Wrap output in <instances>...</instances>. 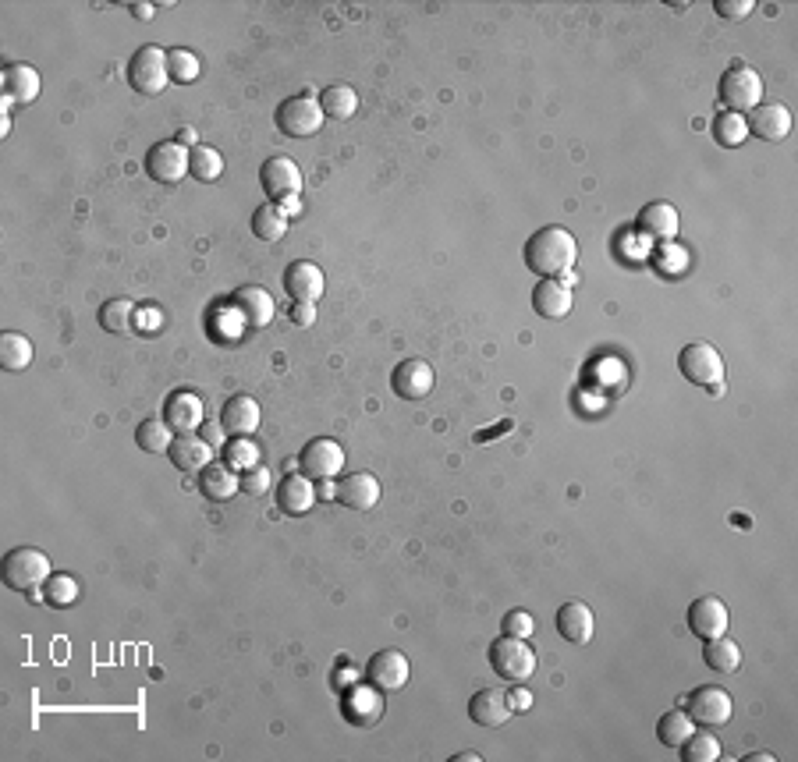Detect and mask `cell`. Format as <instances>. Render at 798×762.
<instances>
[{
	"instance_id": "obj_28",
	"label": "cell",
	"mask_w": 798,
	"mask_h": 762,
	"mask_svg": "<svg viewBox=\"0 0 798 762\" xmlns=\"http://www.w3.org/2000/svg\"><path fill=\"white\" fill-rule=\"evenodd\" d=\"M0 86H4V96L15 103H32L40 96V71L32 64H8L4 75H0Z\"/></svg>"
},
{
	"instance_id": "obj_47",
	"label": "cell",
	"mask_w": 798,
	"mask_h": 762,
	"mask_svg": "<svg viewBox=\"0 0 798 762\" xmlns=\"http://www.w3.org/2000/svg\"><path fill=\"white\" fill-rule=\"evenodd\" d=\"M660 259H664V270L667 273H681V270H685V263H689L685 249H678V245H671V242H664V249H660Z\"/></svg>"
},
{
	"instance_id": "obj_16",
	"label": "cell",
	"mask_w": 798,
	"mask_h": 762,
	"mask_svg": "<svg viewBox=\"0 0 798 762\" xmlns=\"http://www.w3.org/2000/svg\"><path fill=\"white\" fill-rule=\"evenodd\" d=\"M369 685H376L380 692H398L408 681V656L398 649H380V653L369 660L366 667Z\"/></svg>"
},
{
	"instance_id": "obj_38",
	"label": "cell",
	"mask_w": 798,
	"mask_h": 762,
	"mask_svg": "<svg viewBox=\"0 0 798 762\" xmlns=\"http://www.w3.org/2000/svg\"><path fill=\"white\" fill-rule=\"evenodd\" d=\"M713 139H717L720 146H742V142L749 139V125H745V117L731 114V110H724L720 117H713Z\"/></svg>"
},
{
	"instance_id": "obj_25",
	"label": "cell",
	"mask_w": 798,
	"mask_h": 762,
	"mask_svg": "<svg viewBox=\"0 0 798 762\" xmlns=\"http://www.w3.org/2000/svg\"><path fill=\"white\" fill-rule=\"evenodd\" d=\"M316 504V486L309 475L295 472V475H284V483L277 486V507L284 514H306L309 507Z\"/></svg>"
},
{
	"instance_id": "obj_37",
	"label": "cell",
	"mask_w": 798,
	"mask_h": 762,
	"mask_svg": "<svg viewBox=\"0 0 798 762\" xmlns=\"http://www.w3.org/2000/svg\"><path fill=\"white\" fill-rule=\"evenodd\" d=\"M188 174L196 181H217L224 174V156L213 146H196L188 156Z\"/></svg>"
},
{
	"instance_id": "obj_53",
	"label": "cell",
	"mask_w": 798,
	"mask_h": 762,
	"mask_svg": "<svg viewBox=\"0 0 798 762\" xmlns=\"http://www.w3.org/2000/svg\"><path fill=\"white\" fill-rule=\"evenodd\" d=\"M479 759H483L479 752H462V755H454L451 762H479Z\"/></svg>"
},
{
	"instance_id": "obj_6",
	"label": "cell",
	"mask_w": 798,
	"mask_h": 762,
	"mask_svg": "<svg viewBox=\"0 0 798 762\" xmlns=\"http://www.w3.org/2000/svg\"><path fill=\"white\" fill-rule=\"evenodd\" d=\"M128 82L135 93L157 96L171 82V64H167V50L160 47H139L128 61Z\"/></svg>"
},
{
	"instance_id": "obj_40",
	"label": "cell",
	"mask_w": 798,
	"mask_h": 762,
	"mask_svg": "<svg viewBox=\"0 0 798 762\" xmlns=\"http://www.w3.org/2000/svg\"><path fill=\"white\" fill-rule=\"evenodd\" d=\"M167 64H171V78L174 82H181V86H188V82H196L199 71H203V64H199V57L192 54V50L178 47L167 54Z\"/></svg>"
},
{
	"instance_id": "obj_50",
	"label": "cell",
	"mask_w": 798,
	"mask_h": 762,
	"mask_svg": "<svg viewBox=\"0 0 798 762\" xmlns=\"http://www.w3.org/2000/svg\"><path fill=\"white\" fill-rule=\"evenodd\" d=\"M277 210L284 213V217H302V199H298V195H288V199H281V203H277Z\"/></svg>"
},
{
	"instance_id": "obj_35",
	"label": "cell",
	"mask_w": 798,
	"mask_h": 762,
	"mask_svg": "<svg viewBox=\"0 0 798 762\" xmlns=\"http://www.w3.org/2000/svg\"><path fill=\"white\" fill-rule=\"evenodd\" d=\"M252 234H256L259 242H281L284 234H288V217L277 206H259L252 213Z\"/></svg>"
},
{
	"instance_id": "obj_51",
	"label": "cell",
	"mask_w": 798,
	"mask_h": 762,
	"mask_svg": "<svg viewBox=\"0 0 798 762\" xmlns=\"http://www.w3.org/2000/svg\"><path fill=\"white\" fill-rule=\"evenodd\" d=\"M316 500H337L334 479H316Z\"/></svg>"
},
{
	"instance_id": "obj_41",
	"label": "cell",
	"mask_w": 798,
	"mask_h": 762,
	"mask_svg": "<svg viewBox=\"0 0 798 762\" xmlns=\"http://www.w3.org/2000/svg\"><path fill=\"white\" fill-rule=\"evenodd\" d=\"M224 458H227V465L235 468V472H238V468H242V472H249V468L259 465V444H256V440H249V436H238V440H231V444H227Z\"/></svg>"
},
{
	"instance_id": "obj_52",
	"label": "cell",
	"mask_w": 798,
	"mask_h": 762,
	"mask_svg": "<svg viewBox=\"0 0 798 762\" xmlns=\"http://www.w3.org/2000/svg\"><path fill=\"white\" fill-rule=\"evenodd\" d=\"M132 11H135V18H153V8H149V4H132Z\"/></svg>"
},
{
	"instance_id": "obj_56",
	"label": "cell",
	"mask_w": 798,
	"mask_h": 762,
	"mask_svg": "<svg viewBox=\"0 0 798 762\" xmlns=\"http://www.w3.org/2000/svg\"><path fill=\"white\" fill-rule=\"evenodd\" d=\"M749 762H774V755H770V752H756V755H749Z\"/></svg>"
},
{
	"instance_id": "obj_21",
	"label": "cell",
	"mask_w": 798,
	"mask_h": 762,
	"mask_svg": "<svg viewBox=\"0 0 798 762\" xmlns=\"http://www.w3.org/2000/svg\"><path fill=\"white\" fill-rule=\"evenodd\" d=\"M557 631H561V638H568L572 646H586L596 631L593 610H589L586 603H579V599L564 603V607L557 610Z\"/></svg>"
},
{
	"instance_id": "obj_31",
	"label": "cell",
	"mask_w": 798,
	"mask_h": 762,
	"mask_svg": "<svg viewBox=\"0 0 798 762\" xmlns=\"http://www.w3.org/2000/svg\"><path fill=\"white\" fill-rule=\"evenodd\" d=\"M135 309L139 305L128 302V298H107L100 305V327L107 334H128V330H135Z\"/></svg>"
},
{
	"instance_id": "obj_15",
	"label": "cell",
	"mask_w": 798,
	"mask_h": 762,
	"mask_svg": "<svg viewBox=\"0 0 798 762\" xmlns=\"http://www.w3.org/2000/svg\"><path fill=\"white\" fill-rule=\"evenodd\" d=\"M323 288H327L323 270L316 263H309V259H298V263H291L288 273H284V291H288L295 302L316 305L323 298Z\"/></svg>"
},
{
	"instance_id": "obj_30",
	"label": "cell",
	"mask_w": 798,
	"mask_h": 762,
	"mask_svg": "<svg viewBox=\"0 0 798 762\" xmlns=\"http://www.w3.org/2000/svg\"><path fill=\"white\" fill-rule=\"evenodd\" d=\"M703 660L710 670H717V674H735L738 667H742V649H738L735 638H710L703 646Z\"/></svg>"
},
{
	"instance_id": "obj_3",
	"label": "cell",
	"mask_w": 798,
	"mask_h": 762,
	"mask_svg": "<svg viewBox=\"0 0 798 762\" xmlns=\"http://www.w3.org/2000/svg\"><path fill=\"white\" fill-rule=\"evenodd\" d=\"M50 582V557L36 546H18L4 557V585L15 592H36Z\"/></svg>"
},
{
	"instance_id": "obj_39",
	"label": "cell",
	"mask_w": 798,
	"mask_h": 762,
	"mask_svg": "<svg viewBox=\"0 0 798 762\" xmlns=\"http://www.w3.org/2000/svg\"><path fill=\"white\" fill-rule=\"evenodd\" d=\"M681 748H685L681 755H685L689 762H713V759H720V741L713 738V734L706 731V727H703V731H692V738L685 741Z\"/></svg>"
},
{
	"instance_id": "obj_5",
	"label": "cell",
	"mask_w": 798,
	"mask_h": 762,
	"mask_svg": "<svg viewBox=\"0 0 798 762\" xmlns=\"http://www.w3.org/2000/svg\"><path fill=\"white\" fill-rule=\"evenodd\" d=\"M720 103L731 110V114H749L752 107H759V100H763V78H759L756 68H749V64H735L731 71H724V78H720Z\"/></svg>"
},
{
	"instance_id": "obj_17",
	"label": "cell",
	"mask_w": 798,
	"mask_h": 762,
	"mask_svg": "<svg viewBox=\"0 0 798 762\" xmlns=\"http://www.w3.org/2000/svg\"><path fill=\"white\" fill-rule=\"evenodd\" d=\"M231 302H235V312L242 316L245 327H270L277 316V305L274 298L266 295L263 288H256V284H245V288H238L235 295H231Z\"/></svg>"
},
{
	"instance_id": "obj_8",
	"label": "cell",
	"mask_w": 798,
	"mask_h": 762,
	"mask_svg": "<svg viewBox=\"0 0 798 762\" xmlns=\"http://www.w3.org/2000/svg\"><path fill=\"white\" fill-rule=\"evenodd\" d=\"M685 713L692 716V724H696V727H706V731H713V727L731 724L735 702H731V695L724 692V688L703 685V688H696V692L689 695V706H685Z\"/></svg>"
},
{
	"instance_id": "obj_19",
	"label": "cell",
	"mask_w": 798,
	"mask_h": 762,
	"mask_svg": "<svg viewBox=\"0 0 798 762\" xmlns=\"http://www.w3.org/2000/svg\"><path fill=\"white\" fill-rule=\"evenodd\" d=\"M220 426L231 436H252L259 429V401L249 394L227 397L224 412H220Z\"/></svg>"
},
{
	"instance_id": "obj_20",
	"label": "cell",
	"mask_w": 798,
	"mask_h": 762,
	"mask_svg": "<svg viewBox=\"0 0 798 762\" xmlns=\"http://www.w3.org/2000/svg\"><path fill=\"white\" fill-rule=\"evenodd\" d=\"M469 716H472V724H479V727H504L511 720L508 692H501V688H483V692H476L469 702Z\"/></svg>"
},
{
	"instance_id": "obj_23",
	"label": "cell",
	"mask_w": 798,
	"mask_h": 762,
	"mask_svg": "<svg viewBox=\"0 0 798 762\" xmlns=\"http://www.w3.org/2000/svg\"><path fill=\"white\" fill-rule=\"evenodd\" d=\"M167 454H171L174 468H181V472H203L213 461V444H206L203 436L196 433H178Z\"/></svg>"
},
{
	"instance_id": "obj_4",
	"label": "cell",
	"mask_w": 798,
	"mask_h": 762,
	"mask_svg": "<svg viewBox=\"0 0 798 762\" xmlns=\"http://www.w3.org/2000/svg\"><path fill=\"white\" fill-rule=\"evenodd\" d=\"M486 656H490L493 674L504 677V681H511V685L529 681L532 670H536V653H532V646L525 642V638H515V635L493 638L490 653Z\"/></svg>"
},
{
	"instance_id": "obj_26",
	"label": "cell",
	"mask_w": 798,
	"mask_h": 762,
	"mask_svg": "<svg viewBox=\"0 0 798 762\" xmlns=\"http://www.w3.org/2000/svg\"><path fill=\"white\" fill-rule=\"evenodd\" d=\"M242 490V479L235 475V468L227 465H217V461H210V465L199 472V493L210 500H217V504H224V500H231L235 493Z\"/></svg>"
},
{
	"instance_id": "obj_45",
	"label": "cell",
	"mask_w": 798,
	"mask_h": 762,
	"mask_svg": "<svg viewBox=\"0 0 798 762\" xmlns=\"http://www.w3.org/2000/svg\"><path fill=\"white\" fill-rule=\"evenodd\" d=\"M713 11H717L720 18H728V22H738V18H749L752 11H756V4H752V0H717Z\"/></svg>"
},
{
	"instance_id": "obj_55",
	"label": "cell",
	"mask_w": 798,
	"mask_h": 762,
	"mask_svg": "<svg viewBox=\"0 0 798 762\" xmlns=\"http://www.w3.org/2000/svg\"><path fill=\"white\" fill-rule=\"evenodd\" d=\"M181 146H185V142H196V132H192V128H181Z\"/></svg>"
},
{
	"instance_id": "obj_24",
	"label": "cell",
	"mask_w": 798,
	"mask_h": 762,
	"mask_svg": "<svg viewBox=\"0 0 798 762\" xmlns=\"http://www.w3.org/2000/svg\"><path fill=\"white\" fill-rule=\"evenodd\" d=\"M678 227H681V217H678V210H674L671 203L642 206L639 231L646 234V238H653V242H671V238H678Z\"/></svg>"
},
{
	"instance_id": "obj_33",
	"label": "cell",
	"mask_w": 798,
	"mask_h": 762,
	"mask_svg": "<svg viewBox=\"0 0 798 762\" xmlns=\"http://www.w3.org/2000/svg\"><path fill=\"white\" fill-rule=\"evenodd\" d=\"M32 362V341L25 334H15V330H8V334L0 337V366L8 369V373H22V369H29Z\"/></svg>"
},
{
	"instance_id": "obj_48",
	"label": "cell",
	"mask_w": 798,
	"mask_h": 762,
	"mask_svg": "<svg viewBox=\"0 0 798 762\" xmlns=\"http://www.w3.org/2000/svg\"><path fill=\"white\" fill-rule=\"evenodd\" d=\"M508 706H511V713H525V709H532V692L522 685H515L508 692Z\"/></svg>"
},
{
	"instance_id": "obj_2",
	"label": "cell",
	"mask_w": 798,
	"mask_h": 762,
	"mask_svg": "<svg viewBox=\"0 0 798 762\" xmlns=\"http://www.w3.org/2000/svg\"><path fill=\"white\" fill-rule=\"evenodd\" d=\"M678 369L699 390L720 397L724 394V358L713 344H685L678 355Z\"/></svg>"
},
{
	"instance_id": "obj_18",
	"label": "cell",
	"mask_w": 798,
	"mask_h": 762,
	"mask_svg": "<svg viewBox=\"0 0 798 762\" xmlns=\"http://www.w3.org/2000/svg\"><path fill=\"white\" fill-rule=\"evenodd\" d=\"M337 500L348 504L352 511H373L380 504V483L376 475L369 472H348L341 483H337Z\"/></svg>"
},
{
	"instance_id": "obj_42",
	"label": "cell",
	"mask_w": 798,
	"mask_h": 762,
	"mask_svg": "<svg viewBox=\"0 0 798 762\" xmlns=\"http://www.w3.org/2000/svg\"><path fill=\"white\" fill-rule=\"evenodd\" d=\"M43 596H47V603H54V607H68V603L79 599V582L71 575H50V582L43 585Z\"/></svg>"
},
{
	"instance_id": "obj_14",
	"label": "cell",
	"mask_w": 798,
	"mask_h": 762,
	"mask_svg": "<svg viewBox=\"0 0 798 762\" xmlns=\"http://www.w3.org/2000/svg\"><path fill=\"white\" fill-rule=\"evenodd\" d=\"M728 624H731L728 607H724L717 596H699L689 607V628H692V635L703 638V642L728 635Z\"/></svg>"
},
{
	"instance_id": "obj_11",
	"label": "cell",
	"mask_w": 798,
	"mask_h": 762,
	"mask_svg": "<svg viewBox=\"0 0 798 762\" xmlns=\"http://www.w3.org/2000/svg\"><path fill=\"white\" fill-rule=\"evenodd\" d=\"M259 185H263V192L270 195L274 203H281L288 195L302 192V171H298V164L291 156H270V160L259 167Z\"/></svg>"
},
{
	"instance_id": "obj_22",
	"label": "cell",
	"mask_w": 798,
	"mask_h": 762,
	"mask_svg": "<svg viewBox=\"0 0 798 762\" xmlns=\"http://www.w3.org/2000/svg\"><path fill=\"white\" fill-rule=\"evenodd\" d=\"M164 415H167L164 422L174 433H196L203 426V401L196 394H188V390H178V394L167 397Z\"/></svg>"
},
{
	"instance_id": "obj_29",
	"label": "cell",
	"mask_w": 798,
	"mask_h": 762,
	"mask_svg": "<svg viewBox=\"0 0 798 762\" xmlns=\"http://www.w3.org/2000/svg\"><path fill=\"white\" fill-rule=\"evenodd\" d=\"M345 716L359 727H373L384 716V699L373 688H352L345 699Z\"/></svg>"
},
{
	"instance_id": "obj_12",
	"label": "cell",
	"mask_w": 798,
	"mask_h": 762,
	"mask_svg": "<svg viewBox=\"0 0 798 762\" xmlns=\"http://www.w3.org/2000/svg\"><path fill=\"white\" fill-rule=\"evenodd\" d=\"M745 125H749V135H756V139L781 142V139H788V132H791V110L784 107V103H774V100L759 103V107L749 110Z\"/></svg>"
},
{
	"instance_id": "obj_54",
	"label": "cell",
	"mask_w": 798,
	"mask_h": 762,
	"mask_svg": "<svg viewBox=\"0 0 798 762\" xmlns=\"http://www.w3.org/2000/svg\"><path fill=\"white\" fill-rule=\"evenodd\" d=\"M220 429H224V426H220ZM220 429H217V426H210V429H206V436H210V440H206V444H213V447L220 444Z\"/></svg>"
},
{
	"instance_id": "obj_9",
	"label": "cell",
	"mask_w": 798,
	"mask_h": 762,
	"mask_svg": "<svg viewBox=\"0 0 798 762\" xmlns=\"http://www.w3.org/2000/svg\"><path fill=\"white\" fill-rule=\"evenodd\" d=\"M298 468L309 479H337L345 472V447L330 440V436H320V440H309L298 454Z\"/></svg>"
},
{
	"instance_id": "obj_46",
	"label": "cell",
	"mask_w": 798,
	"mask_h": 762,
	"mask_svg": "<svg viewBox=\"0 0 798 762\" xmlns=\"http://www.w3.org/2000/svg\"><path fill=\"white\" fill-rule=\"evenodd\" d=\"M242 490L252 493V497H263V493L270 490V468H263V465L249 468V472H245V479H242Z\"/></svg>"
},
{
	"instance_id": "obj_34",
	"label": "cell",
	"mask_w": 798,
	"mask_h": 762,
	"mask_svg": "<svg viewBox=\"0 0 798 762\" xmlns=\"http://www.w3.org/2000/svg\"><path fill=\"white\" fill-rule=\"evenodd\" d=\"M323 117H334V121H345L359 110V93L352 86H327L320 93Z\"/></svg>"
},
{
	"instance_id": "obj_43",
	"label": "cell",
	"mask_w": 798,
	"mask_h": 762,
	"mask_svg": "<svg viewBox=\"0 0 798 762\" xmlns=\"http://www.w3.org/2000/svg\"><path fill=\"white\" fill-rule=\"evenodd\" d=\"M135 330H139V334H160V330H164V312L153 309V305L135 309Z\"/></svg>"
},
{
	"instance_id": "obj_49",
	"label": "cell",
	"mask_w": 798,
	"mask_h": 762,
	"mask_svg": "<svg viewBox=\"0 0 798 762\" xmlns=\"http://www.w3.org/2000/svg\"><path fill=\"white\" fill-rule=\"evenodd\" d=\"M291 319H295L298 327H313V323H316V305L295 302V305H291Z\"/></svg>"
},
{
	"instance_id": "obj_10",
	"label": "cell",
	"mask_w": 798,
	"mask_h": 762,
	"mask_svg": "<svg viewBox=\"0 0 798 762\" xmlns=\"http://www.w3.org/2000/svg\"><path fill=\"white\" fill-rule=\"evenodd\" d=\"M188 156H192V149H185L178 139L157 142V146L146 153V174L157 181V185H178L188 174Z\"/></svg>"
},
{
	"instance_id": "obj_36",
	"label": "cell",
	"mask_w": 798,
	"mask_h": 762,
	"mask_svg": "<svg viewBox=\"0 0 798 762\" xmlns=\"http://www.w3.org/2000/svg\"><path fill=\"white\" fill-rule=\"evenodd\" d=\"M135 444H139L142 451H149V454H167V451H171V444H174V433H171V426H167V422L146 419L139 429H135Z\"/></svg>"
},
{
	"instance_id": "obj_1",
	"label": "cell",
	"mask_w": 798,
	"mask_h": 762,
	"mask_svg": "<svg viewBox=\"0 0 798 762\" xmlns=\"http://www.w3.org/2000/svg\"><path fill=\"white\" fill-rule=\"evenodd\" d=\"M575 259H579V242L564 227H543L525 242V266L540 280H557L572 273Z\"/></svg>"
},
{
	"instance_id": "obj_7",
	"label": "cell",
	"mask_w": 798,
	"mask_h": 762,
	"mask_svg": "<svg viewBox=\"0 0 798 762\" xmlns=\"http://www.w3.org/2000/svg\"><path fill=\"white\" fill-rule=\"evenodd\" d=\"M277 128L284 135H295V139H309L323 128V107L316 93L291 96L277 107Z\"/></svg>"
},
{
	"instance_id": "obj_27",
	"label": "cell",
	"mask_w": 798,
	"mask_h": 762,
	"mask_svg": "<svg viewBox=\"0 0 798 762\" xmlns=\"http://www.w3.org/2000/svg\"><path fill=\"white\" fill-rule=\"evenodd\" d=\"M532 309L540 312L543 319H564L572 312V291L561 280H540L536 291H532Z\"/></svg>"
},
{
	"instance_id": "obj_13",
	"label": "cell",
	"mask_w": 798,
	"mask_h": 762,
	"mask_svg": "<svg viewBox=\"0 0 798 762\" xmlns=\"http://www.w3.org/2000/svg\"><path fill=\"white\" fill-rule=\"evenodd\" d=\"M433 380H437V376H433L430 362H423V358H405V362L391 373V390L398 397H405V401H423L433 390Z\"/></svg>"
},
{
	"instance_id": "obj_32",
	"label": "cell",
	"mask_w": 798,
	"mask_h": 762,
	"mask_svg": "<svg viewBox=\"0 0 798 762\" xmlns=\"http://www.w3.org/2000/svg\"><path fill=\"white\" fill-rule=\"evenodd\" d=\"M692 731H696V724H692V716L685 709H671V713H664L657 720V738L667 748H681L692 738Z\"/></svg>"
},
{
	"instance_id": "obj_44",
	"label": "cell",
	"mask_w": 798,
	"mask_h": 762,
	"mask_svg": "<svg viewBox=\"0 0 798 762\" xmlns=\"http://www.w3.org/2000/svg\"><path fill=\"white\" fill-rule=\"evenodd\" d=\"M532 628H536V621H532L529 610H511L508 617H504V635H515V638H529Z\"/></svg>"
}]
</instances>
